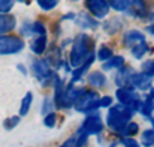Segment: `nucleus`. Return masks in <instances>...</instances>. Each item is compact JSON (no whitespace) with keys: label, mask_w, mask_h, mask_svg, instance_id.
<instances>
[{"label":"nucleus","mask_w":154,"mask_h":147,"mask_svg":"<svg viewBox=\"0 0 154 147\" xmlns=\"http://www.w3.org/2000/svg\"><path fill=\"white\" fill-rule=\"evenodd\" d=\"M130 74H132V71L126 68V69H123V71L120 72V75H118V78H117L115 81H117V83H118L120 86H124V84H129V81H130V78H129V77H132Z\"/></svg>","instance_id":"nucleus-20"},{"label":"nucleus","mask_w":154,"mask_h":147,"mask_svg":"<svg viewBox=\"0 0 154 147\" xmlns=\"http://www.w3.org/2000/svg\"><path fill=\"white\" fill-rule=\"evenodd\" d=\"M144 72L148 74V75H154V60H148L144 63Z\"/></svg>","instance_id":"nucleus-26"},{"label":"nucleus","mask_w":154,"mask_h":147,"mask_svg":"<svg viewBox=\"0 0 154 147\" xmlns=\"http://www.w3.org/2000/svg\"><path fill=\"white\" fill-rule=\"evenodd\" d=\"M102 129H103L102 119H100L97 114H90V116L84 120V123H82V126H81V129H79V134L88 137V135L99 134Z\"/></svg>","instance_id":"nucleus-6"},{"label":"nucleus","mask_w":154,"mask_h":147,"mask_svg":"<svg viewBox=\"0 0 154 147\" xmlns=\"http://www.w3.org/2000/svg\"><path fill=\"white\" fill-rule=\"evenodd\" d=\"M38 3H39V6H41L42 9L50 11V9H52L54 6H57L58 0H38Z\"/></svg>","instance_id":"nucleus-21"},{"label":"nucleus","mask_w":154,"mask_h":147,"mask_svg":"<svg viewBox=\"0 0 154 147\" xmlns=\"http://www.w3.org/2000/svg\"><path fill=\"white\" fill-rule=\"evenodd\" d=\"M32 101H33V95L29 92L24 99L21 101V107H20V114L21 116H26L27 113H29V110H30V105H32Z\"/></svg>","instance_id":"nucleus-16"},{"label":"nucleus","mask_w":154,"mask_h":147,"mask_svg":"<svg viewBox=\"0 0 154 147\" xmlns=\"http://www.w3.org/2000/svg\"><path fill=\"white\" fill-rule=\"evenodd\" d=\"M48 110H50V101L47 99V101L44 102V113H45V111H48Z\"/></svg>","instance_id":"nucleus-32"},{"label":"nucleus","mask_w":154,"mask_h":147,"mask_svg":"<svg viewBox=\"0 0 154 147\" xmlns=\"http://www.w3.org/2000/svg\"><path fill=\"white\" fill-rule=\"evenodd\" d=\"M138 125L136 123H129L126 128H124V131H123V134H126V135H135L136 132H138Z\"/></svg>","instance_id":"nucleus-24"},{"label":"nucleus","mask_w":154,"mask_h":147,"mask_svg":"<svg viewBox=\"0 0 154 147\" xmlns=\"http://www.w3.org/2000/svg\"><path fill=\"white\" fill-rule=\"evenodd\" d=\"M18 2H23V3H27V2H30V0H18Z\"/></svg>","instance_id":"nucleus-34"},{"label":"nucleus","mask_w":154,"mask_h":147,"mask_svg":"<svg viewBox=\"0 0 154 147\" xmlns=\"http://www.w3.org/2000/svg\"><path fill=\"white\" fill-rule=\"evenodd\" d=\"M129 11L133 17H138V18H142L148 14V8H147V3L144 0H133L130 3Z\"/></svg>","instance_id":"nucleus-10"},{"label":"nucleus","mask_w":154,"mask_h":147,"mask_svg":"<svg viewBox=\"0 0 154 147\" xmlns=\"http://www.w3.org/2000/svg\"><path fill=\"white\" fill-rule=\"evenodd\" d=\"M117 99L120 101L121 105L127 107L132 111H139L141 110V105H142L141 99L138 98V95L130 89H126V87L118 89L117 90Z\"/></svg>","instance_id":"nucleus-3"},{"label":"nucleus","mask_w":154,"mask_h":147,"mask_svg":"<svg viewBox=\"0 0 154 147\" xmlns=\"http://www.w3.org/2000/svg\"><path fill=\"white\" fill-rule=\"evenodd\" d=\"M111 57H112V50L109 48V47H105L103 45L102 48L99 50V59L100 60H108Z\"/></svg>","instance_id":"nucleus-23"},{"label":"nucleus","mask_w":154,"mask_h":147,"mask_svg":"<svg viewBox=\"0 0 154 147\" xmlns=\"http://www.w3.org/2000/svg\"><path fill=\"white\" fill-rule=\"evenodd\" d=\"M61 147H76V140L75 138H70L69 141H66Z\"/></svg>","instance_id":"nucleus-31"},{"label":"nucleus","mask_w":154,"mask_h":147,"mask_svg":"<svg viewBox=\"0 0 154 147\" xmlns=\"http://www.w3.org/2000/svg\"><path fill=\"white\" fill-rule=\"evenodd\" d=\"M45 47H47V38L45 36H39L38 39H35L32 42V50L36 54H42L45 51Z\"/></svg>","instance_id":"nucleus-14"},{"label":"nucleus","mask_w":154,"mask_h":147,"mask_svg":"<svg viewBox=\"0 0 154 147\" xmlns=\"http://www.w3.org/2000/svg\"><path fill=\"white\" fill-rule=\"evenodd\" d=\"M132 117V110H129L127 107L124 105H117V107H112L108 113V117H106V123L108 126L112 129V131H117V132H123L124 128L129 125V120Z\"/></svg>","instance_id":"nucleus-2"},{"label":"nucleus","mask_w":154,"mask_h":147,"mask_svg":"<svg viewBox=\"0 0 154 147\" xmlns=\"http://www.w3.org/2000/svg\"><path fill=\"white\" fill-rule=\"evenodd\" d=\"M24 48V42L17 36H0V56L15 54Z\"/></svg>","instance_id":"nucleus-5"},{"label":"nucleus","mask_w":154,"mask_h":147,"mask_svg":"<svg viewBox=\"0 0 154 147\" xmlns=\"http://www.w3.org/2000/svg\"><path fill=\"white\" fill-rule=\"evenodd\" d=\"M123 143H124V146L126 147H141L135 140H132V138H124Z\"/></svg>","instance_id":"nucleus-29"},{"label":"nucleus","mask_w":154,"mask_h":147,"mask_svg":"<svg viewBox=\"0 0 154 147\" xmlns=\"http://www.w3.org/2000/svg\"><path fill=\"white\" fill-rule=\"evenodd\" d=\"M85 6L96 18H105L109 12V6L105 0H85Z\"/></svg>","instance_id":"nucleus-7"},{"label":"nucleus","mask_w":154,"mask_h":147,"mask_svg":"<svg viewBox=\"0 0 154 147\" xmlns=\"http://www.w3.org/2000/svg\"><path fill=\"white\" fill-rule=\"evenodd\" d=\"M111 102H112V99L109 98V96H105V98L99 99V107H109Z\"/></svg>","instance_id":"nucleus-30"},{"label":"nucleus","mask_w":154,"mask_h":147,"mask_svg":"<svg viewBox=\"0 0 154 147\" xmlns=\"http://www.w3.org/2000/svg\"><path fill=\"white\" fill-rule=\"evenodd\" d=\"M14 0H0V14H6L12 9Z\"/></svg>","instance_id":"nucleus-22"},{"label":"nucleus","mask_w":154,"mask_h":147,"mask_svg":"<svg viewBox=\"0 0 154 147\" xmlns=\"http://www.w3.org/2000/svg\"><path fill=\"white\" fill-rule=\"evenodd\" d=\"M15 27V18L12 15H6V14H0V36H3V33L11 32Z\"/></svg>","instance_id":"nucleus-12"},{"label":"nucleus","mask_w":154,"mask_h":147,"mask_svg":"<svg viewBox=\"0 0 154 147\" xmlns=\"http://www.w3.org/2000/svg\"><path fill=\"white\" fill-rule=\"evenodd\" d=\"M32 30H33V32H38V33H42V35L45 33V27H44L39 21H36V23L32 24Z\"/></svg>","instance_id":"nucleus-28"},{"label":"nucleus","mask_w":154,"mask_h":147,"mask_svg":"<svg viewBox=\"0 0 154 147\" xmlns=\"http://www.w3.org/2000/svg\"><path fill=\"white\" fill-rule=\"evenodd\" d=\"M141 141L145 147H151L154 144V129H148L142 134L141 137Z\"/></svg>","instance_id":"nucleus-18"},{"label":"nucleus","mask_w":154,"mask_h":147,"mask_svg":"<svg viewBox=\"0 0 154 147\" xmlns=\"http://www.w3.org/2000/svg\"><path fill=\"white\" fill-rule=\"evenodd\" d=\"M147 51H148V44L144 41V42H141V44H138L136 47L132 48V54H133V57L141 59L144 54H147Z\"/></svg>","instance_id":"nucleus-17"},{"label":"nucleus","mask_w":154,"mask_h":147,"mask_svg":"<svg viewBox=\"0 0 154 147\" xmlns=\"http://www.w3.org/2000/svg\"><path fill=\"white\" fill-rule=\"evenodd\" d=\"M153 98H154V92H153Z\"/></svg>","instance_id":"nucleus-35"},{"label":"nucleus","mask_w":154,"mask_h":147,"mask_svg":"<svg viewBox=\"0 0 154 147\" xmlns=\"http://www.w3.org/2000/svg\"><path fill=\"white\" fill-rule=\"evenodd\" d=\"M55 120H57V116L54 114V113H50L45 119H44V123H45V126H48V128H52L54 125H55Z\"/></svg>","instance_id":"nucleus-25"},{"label":"nucleus","mask_w":154,"mask_h":147,"mask_svg":"<svg viewBox=\"0 0 154 147\" xmlns=\"http://www.w3.org/2000/svg\"><path fill=\"white\" fill-rule=\"evenodd\" d=\"M130 83H132V86H135L139 90H147V89H150V86L153 83V77L145 74V72H142V74H132Z\"/></svg>","instance_id":"nucleus-9"},{"label":"nucleus","mask_w":154,"mask_h":147,"mask_svg":"<svg viewBox=\"0 0 154 147\" xmlns=\"http://www.w3.org/2000/svg\"><path fill=\"white\" fill-rule=\"evenodd\" d=\"M94 44L87 35H81L75 39L73 47L70 51V65L73 68H81L91 56H93Z\"/></svg>","instance_id":"nucleus-1"},{"label":"nucleus","mask_w":154,"mask_h":147,"mask_svg":"<svg viewBox=\"0 0 154 147\" xmlns=\"http://www.w3.org/2000/svg\"><path fill=\"white\" fill-rule=\"evenodd\" d=\"M97 107H99V96L93 90L81 92V95L78 96L76 102H75V108L78 111H90Z\"/></svg>","instance_id":"nucleus-4"},{"label":"nucleus","mask_w":154,"mask_h":147,"mask_svg":"<svg viewBox=\"0 0 154 147\" xmlns=\"http://www.w3.org/2000/svg\"><path fill=\"white\" fill-rule=\"evenodd\" d=\"M144 41H145V39H144V35H142L141 32H138V30H129V32L124 35V42H126V45L130 47V48L136 47L138 44H141V42H144Z\"/></svg>","instance_id":"nucleus-11"},{"label":"nucleus","mask_w":154,"mask_h":147,"mask_svg":"<svg viewBox=\"0 0 154 147\" xmlns=\"http://www.w3.org/2000/svg\"><path fill=\"white\" fill-rule=\"evenodd\" d=\"M33 74L36 75V78L42 83H45V80L51 78V68L48 66V63L45 60H36L33 63Z\"/></svg>","instance_id":"nucleus-8"},{"label":"nucleus","mask_w":154,"mask_h":147,"mask_svg":"<svg viewBox=\"0 0 154 147\" xmlns=\"http://www.w3.org/2000/svg\"><path fill=\"white\" fill-rule=\"evenodd\" d=\"M150 20H151V23L154 24V14H151V18H150Z\"/></svg>","instance_id":"nucleus-33"},{"label":"nucleus","mask_w":154,"mask_h":147,"mask_svg":"<svg viewBox=\"0 0 154 147\" xmlns=\"http://www.w3.org/2000/svg\"><path fill=\"white\" fill-rule=\"evenodd\" d=\"M88 81H90V84H91V86L102 87L103 84H105V81H106V78H105V75L100 74V72H93V74H90Z\"/></svg>","instance_id":"nucleus-15"},{"label":"nucleus","mask_w":154,"mask_h":147,"mask_svg":"<svg viewBox=\"0 0 154 147\" xmlns=\"http://www.w3.org/2000/svg\"><path fill=\"white\" fill-rule=\"evenodd\" d=\"M18 122H20V117H11V119H8V120L5 122V128H6V129H12L14 126L18 125Z\"/></svg>","instance_id":"nucleus-27"},{"label":"nucleus","mask_w":154,"mask_h":147,"mask_svg":"<svg viewBox=\"0 0 154 147\" xmlns=\"http://www.w3.org/2000/svg\"><path fill=\"white\" fill-rule=\"evenodd\" d=\"M108 5L115 11H126L129 6V0H108Z\"/></svg>","instance_id":"nucleus-19"},{"label":"nucleus","mask_w":154,"mask_h":147,"mask_svg":"<svg viewBox=\"0 0 154 147\" xmlns=\"http://www.w3.org/2000/svg\"><path fill=\"white\" fill-rule=\"evenodd\" d=\"M124 65V57L121 56H114L111 59H108L105 63H103V69L105 71H109V69H114V68H121Z\"/></svg>","instance_id":"nucleus-13"}]
</instances>
